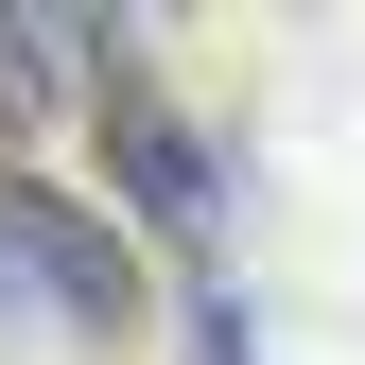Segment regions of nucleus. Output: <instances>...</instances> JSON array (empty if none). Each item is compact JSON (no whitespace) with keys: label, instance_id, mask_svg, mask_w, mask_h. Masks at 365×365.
Here are the masks:
<instances>
[{"label":"nucleus","instance_id":"nucleus-1","mask_svg":"<svg viewBox=\"0 0 365 365\" xmlns=\"http://www.w3.org/2000/svg\"><path fill=\"white\" fill-rule=\"evenodd\" d=\"M87 122H105L122 192L157 209V244L209 279V244H226V157H209V122H192V105H157V87H140V18H105V105H87Z\"/></svg>","mask_w":365,"mask_h":365},{"label":"nucleus","instance_id":"nucleus-2","mask_svg":"<svg viewBox=\"0 0 365 365\" xmlns=\"http://www.w3.org/2000/svg\"><path fill=\"white\" fill-rule=\"evenodd\" d=\"M0 279L53 313V331H105V348H122V313H140V244H122L105 209H70L53 174L0 157Z\"/></svg>","mask_w":365,"mask_h":365},{"label":"nucleus","instance_id":"nucleus-3","mask_svg":"<svg viewBox=\"0 0 365 365\" xmlns=\"http://www.w3.org/2000/svg\"><path fill=\"white\" fill-rule=\"evenodd\" d=\"M87 105H105V18H18L0 0V157L35 174Z\"/></svg>","mask_w":365,"mask_h":365},{"label":"nucleus","instance_id":"nucleus-4","mask_svg":"<svg viewBox=\"0 0 365 365\" xmlns=\"http://www.w3.org/2000/svg\"><path fill=\"white\" fill-rule=\"evenodd\" d=\"M192 365H261V331H244V296H226V279H192Z\"/></svg>","mask_w":365,"mask_h":365}]
</instances>
